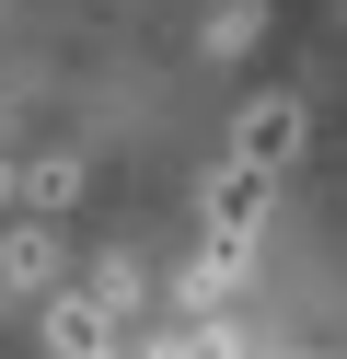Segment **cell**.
I'll use <instances>...</instances> for the list:
<instances>
[{
    "label": "cell",
    "instance_id": "7a4b0ae2",
    "mask_svg": "<svg viewBox=\"0 0 347 359\" xmlns=\"http://www.w3.org/2000/svg\"><path fill=\"white\" fill-rule=\"evenodd\" d=\"M58 266H69V255H58V220H46V209L12 220V232H0V302H12V290H23V302H46Z\"/></svg>",
    "mask_w": 347,
    "mask_h": 359
},
{
    "label": "cell",
    "instance_id": "277c9868",
    "mask_svg": "<svg viewBox=\"0 0 347 359\" xmlns=\"http://www.w3.org/2000/svg\"><path fill=\"white\" fill-rule=\"evenodd\" d=\"M266 186H278V174L220 163V174H208V232H254V220H266Z\"/></svg>",
    "mask_w": 347,
    "mask_h": 359
},
{
    "label": "cell",
    "instance_id": "52a82bcc",
    "mask_svg": "<svg viewBox=\"0 0 347 359\" xmlns=\"http://www.w3.org/2000/svg\"><path fill=\"white\" fill-rule=\"evenodd\" d=\"M0 197H12V151H0Z\"/></svg>",
    "mask_w": 347,
    "mask_h": 359
},
{
    "label": "cell",
    "instance_id": "6da1fadb",
    "mask_svg": "<svg viewBox=\"0 0 347 359\" xmlns=\"http://www.w3.org/2000/svg\"><path fill=\"white\" fill-rule=\"evenodd\" d=\"M301 140H313V104L301 93H254L243 116H231V163H254V174H290Z\"/></svg>",
    "mask_w": 347,
    "mask_h": 359
},
{
    "label": "cell",
    "instance_id": "3957f363",
    "mask_svg": "<svg viewBox=\"0 0 347 359\" xmlns=\"http://www.w3.org/2000/svg\"><path fill=\"white\" fill-rule=\"evenodd\" d=\"M116 336H128V325H116L93 290H46V359H104Z\"/></svg>",
    "mask_w": 347,
    "mask_h": 359
},
{
    "label": "cell",
    "instance_id": "5b68a950",
    "mask_svg": "<svg viewBox=\"0 0 347 359\" xmlns=\"http://www.w3.org/2000/svg\"><path fill=\"white\" fill-rule=\"evenodd\" d=\"M12 197H23V209H46V220H58L69 197H81V163H69V151H46V163H12Z\"/></svg>",
    "mask_w": 347,
    "mask_h": 359
},
{
    "label": "cell",
    "instance_id": "8992f818",
    "mask_svg": "<svg viewBox=\"0 0 347 359\" xmlns=\"http://www.w3.org/2000/svg\"><path fill=\"white\" fill-rule=\"evenodd\" d=\"M254 24H266L254 0H220V12H208V58H243V47H254Z\"/></svg>",
    "mask_w": 347,
    "mask_h": 359
}]
</instances>
